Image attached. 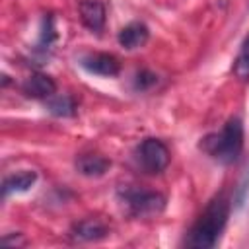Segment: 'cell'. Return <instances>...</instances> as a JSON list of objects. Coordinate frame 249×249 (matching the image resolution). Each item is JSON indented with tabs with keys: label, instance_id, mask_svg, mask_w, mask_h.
Masks as SVG:
<instances>
[{
	"label": "cell",
	"instance_id": "9a60e30c",
	"mask_svg": "<svg viewBox=\"0 0 249 249\" xmlns=\"http://www.w3.org/2000/svg\"><path fill=\"white\" fill-rule=\"evenodd\" d=\"M2 243L4 245H14V247H23L27 243V239L21 233H16V235H4L2 237Z\"/></svg>",
	"mask_w": 249,
	"mask_h": 249
},
{
	"label": "cell",
	"instance_id": "52a82bcc",
	"mask_svg": "<svg viewBox=\"0 0 249 249\" xmlns=\"http://www.w3.org/2000/svg\"><path fill=\"white\" fill-rule=\"evenodd\" d=\"M82 23L91 31H101L105 25V4L101 0H80L78 4Z\"/></svg>",
	"mask_w": 249,
	"mask_h": 249
},
{
	"label": "cell",
	"instance_id": "30bf717a",
	"mask_svg": "<svg viewBox=\"0 0 249 249\" xmlns=\"http://www.w3.org/2000/svg\"><path fill=\"white\" fill-rule=\"evenodd\" d=\"M150 37V29L146 27V23L142 21H130L128 25H124L121 31H119V45L132 51V49H138L142 45H146Z\"/></svg>",
	"mask_w": 249,
	"mask_h": 249
},
{
	"label": "cell",
	"instance_id": "8fae6325",
	"mask_svg": "<svg viewBox=\"0 0 249 249\" xmlns=\"http://www.w3.org/2000/svg\"><path fill=\"white\" fill-rule=\"evenodd\" d=\"M35 181H37V171H33V169H23V171L12 173L4 179L2 193H4V196L12 195V193H25L35 185Z\"/></svg>",
	"mask_w": 249,
	"mask_h": 249
},
{
	"label": "cell",
	"instance_id": "5b68a950",
	"mask_svg": "<svg viewBox=\"0 0 249 249\" xmlns=\"http://www.w3.org/2000/svg\"><path fill=\"white\" fill-rule=\"evenodd\" d=\"M107 235H109V228L99 218H84V220L76 222L72 226V230H70V237L74 241H80V243L99 241V239H103Z\"/></svg>",
	"mask_w": 249,
	"mask_h": 249
},
{
	"label": "cell",
	"instance_id": "3957f363",
	"mask_svg": "<svg viewBox=\"0 0 249 249\" xmlns=\"http://www.w3.org/2000/svg\"><path fill=\"white\" fill-rule=\"evenodd\" d=\"M136 161L146 173L156 175L169 165L171 154L165 142H161L160 138H144L136 146Z\"/></svg>",
	"mask_w": 249,
	"mask_h": 249
},
{
	"label": "cell",
	"instance_id": "8992f818",
	"mask_svg": "<svg viewBox=\"0 0 249 249\" xmlns=\"http://www.w3.org/2000/svg\"><path fill=\"white\" fill-rule=\"evenodd\" d=\"M82 66L89 72V74H97V76H117L121 72V62L117 56L109 54V53H91L86 54L82 58Z\"/></svg>",
	"mask_w": 249,
	"mask_h": 249
},
{
	"label": "cell",
	"instance_id": "5bb4252c",
	"mask_svg": "<svg viewBox=\"0 0 249 249\" xmlns=\"http://www.w3.org/2000/svg\"><path fill=\"white\" fill-rule=\"evenodd\" d=\"M158 84V76L154 72H148V70H140L136 76H134V88L144 91V89H150L152 86Z\"/></svg>",
	"mask_w": 249,
	"mask_h": 249
},
{
	"label": "cell",
	"instance_id": "ba28073f",
	"mask_svg": "<svg viewBox=\"0 0 249 249\" xmlns=\"http://www.w3.org/2000/svg\"><path fill=\"white\" fill-rule=\"evenodd\" d=\"M21 89H23V93L27 97H33V99H51L54 95V91H56V84L47 74H31L29 78H25Z\"/></svg>",
	"mask_w": 249,
	"mask_h": 249
},
{
	"label": "cell",
	"instance_id": "6da1fadb",
	"mask_svg": "<svg viewBox=\"0 0 249 249\" xmlns=\"http://www.w3.org/2000/svg\"><path fill=\"white\" fill-rule=\"evenodd\" d=\"M230 216V200L224 195L214 196L204 212L198 216V220L189 230V235L185 239V245L191 249H208L214 247L228 224Z\"/></svg>",
	"mask_w": 249,
	"mask_h": 249
},
{
	"label": "cell",
	"instance_id": "7c38bea8",
	"mask_svg": "<svg viewBox=\"0 0 249 249\" xmlns=\"http://www.w3.org/2000/svg\"><path fill=\"white\" fill-rule=\"evenodd\" d=\"M49 111L54 117H74L76 115V101L72 95L62 93V95H53L49 99Z\"/></svg>",
	"mask_w": 249,
	"mask_h": 249
},
{
	"label": "cell",
	"instance_id": "4fadbf2b",
	"mask_svg": "<svg viewBox=\"0 0 249 249\" xmlns=\"http://www.w3.org/2000/svg\"><path fill=\"white\" fill-rule=\"evenodd\" d=\"M233 76L241 82H249V35L245 37V41L241 43V49L233 60Z\"/></svg>",
	"mask_w": 249,
	"mask_h": 249
},
{
	"label": "cell",
	"instance_id": "7a4b0ae2",
	"mask_svg": "<svg viewBox=\"0 0 249 249\" xmlns=\"http://www.w3.org/2000/svg\"><path fill=\"white\" fill-rule=\"evenodd\" d=\"M200 150L214 161L228 165L233 163L243 150V124L237 117H231L222 130L206 134L200 140Z\"/></svg>",
	"mask_w": 249,
	"mask_h": 249
},
{
	"label": "cell",
	"instance_id": "9c48e42d",
	"mask_svg": "<svg viewBox=\"0 0 249 249\" xmlns=\"http://www.w3.org/2000/svg\"><path fill=\"white\" fill-rule=\"evenodd\" d=\"M109 167H111V161L101 154L88 152L76 158V169L86 177H101L109 171Z\"/></svg>",
	"mask_w": 249,
	"mask_h": 249
},
{
	"label": "cell",
	"instance_id": "277c9868",
	"mask_svg": "<svg viewBox=\"0 0 249 249\" xmlns=\"http://www.w3.org/2000/svg\"><path fill=\"white\" fill-rule=\"evenodd\" d=\"M123 200L128 208V212L136 218H146L160 214L165 208V196L156 191H138V189H126L123 193Z\"/></svg>",
	"mask_w": 249,
	"mask_h": 249
}]
</instances>
